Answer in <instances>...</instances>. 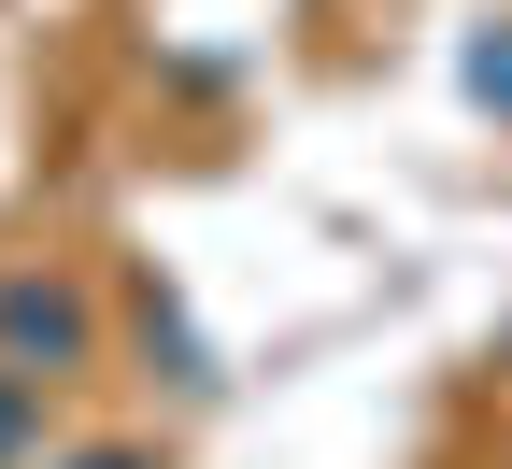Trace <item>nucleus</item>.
Masks as SVG:
<instances>
[{"label":"nucleus","instance_id":"nucleus-1","mask_svg":"<svg viewBox=\"0 0 512 469\" xmlns=\"http://www.w3.org/2000/svg\"><path fill=\"white\" fill-rule=\"evenodd\" d=\"M86 356H100L86 285H57V271H0V370L57 384V370H86Z\"/></svg>","mask_w":512,"mask_h":469},{"label":"nucleus","instance_id":"nucleus-2","mask_svg":"<svg viewBox=\"0 0 512 469\" xmlns=\"http://www.w3.org/2000/svg\"><path fill=\"white\" fill-rule=\"evenodd\" d=\"M0 469H43V384L0 370Z\"/></svg>","mask_w":512,"mask_h":469},{"label":"nucleus","instance_id":"nucleus-3","mask_svg":"<svg viewBox=\"0 0 512 469\" xmlns=\"http://www.w3.org/2000/svg\"><path fill=\"white\" fill-rule=\"evenodd\" d=\"M470 100H498V114H512V29H484V43H470Z\"/></svg>","mask_w":512,"mask_h":469},{"label":"nucleus","instance_id":"nucleus-4","mask_svg":"<svg viewBox=\"0 0 512 469\" xmlns=\"http://www.w3.org/2000/svg\"><path fill=\"white\" fill-rule=\"evenodd\" d=\"M43 469H157L143 441H86V455H43Z\"/></svg>","mask_w":512,"mask_h":469}]
</instances>
